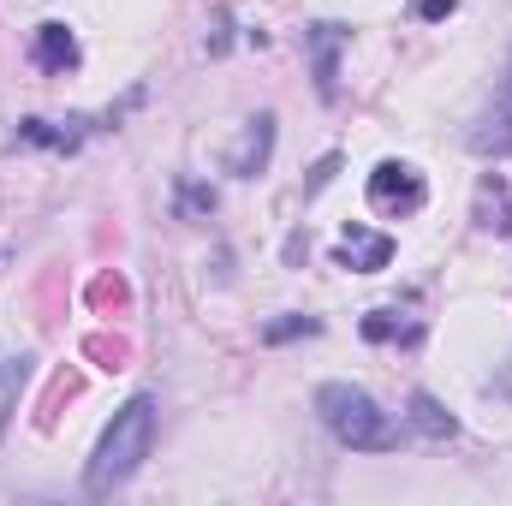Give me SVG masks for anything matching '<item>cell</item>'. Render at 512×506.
I'll use <instances>...</instances> for the list:
<instances>
[{
    "mask_svg": "<svg viewBox=\"0 0 512 506\" xmlns=\"http://www.w3.org/2000/svg\"><path fill=\"white\" fill-rule=\"evenodd\" d=\"M334 262L340 268H358V274H382L393 262V239L387 233H370V227H346L340 245H334Z\"/></svg>",
    "mask_w": 512,
    "mask_h": 506,
    "instance_id": "7",
    "label": "cell"
},
{
    "mask_svg": "<svg viewBox=\"0 0 512 506\" xmlns=\"http://www.w3.org/2000/svg\"><path fill=\"white\" fill-rule=\"evenodd\" d=\"M316 417H322V429H328L340 447H352V453H393V447H399V423L387 417L364 387H352V381L316 387Z\"/></svg>",
    "mask_w": 512,
    "mask_h": 506,
    "instance_id": "2",
    "label": "cell"
},
{
    "mask_svg": "<svg viewBox=\"0 0 512 506\" xmlns=\"http://www.w3.org/2000/svg\"><path fill=\"white\" fill-rule=\"evenodd\" d=\"M310 334H322L316 316H274V322H262V346H292V340H310Z\"/></svg>",
    "mask_w": 512,
    "mask_h": 506,
    "instance_id": "14",
    "label": "cell"
},
{
    "mask_svg": "<svg viewBox=\"0 0 512 506\" xmlns=\"http://www.w3.org/2000/svg\"><path fill=\"white\" fill-rule=\"evenodd\" d=\"M411 12H417L423 24H435V18H447V12H459V0H411Z\"/></svg>",
    "mask_w": 512,
    "mask_h": 506,
    "instance_id": "16",
    "label": "cell"
},
{
    "mask_svg": "<svg viewBox=\"0 0 512 506\" xmlns=\"http://www.w3.org/2000/svg\"><path fill=\"white\" fill-rule=\"evenodd\" d=\"M364 340H370V346H393V340H417V322H405L399 310H370V316H364Z\"/></svg>",
    "mask_w": 512,
    "mask_h": 506,
    "instance_id": "13",
    "label": "cell"
},
{
    "mask_svg": "<svg viewBox=\"0 0 512 506\" xmlns=\"http://www.w3.org/2000/svg\"><path fill=\"white\" fill-rule=\"evenodd\" d=\"M405 423H411L423 441H453V435H459V417H453V411H447L435 393H423V387L411 393V411H405Z\"/></svg>",
    "mask_w": 512,
    "mask_h": 506,
    "instance_id": "11",
    "label": "cell"
},
{
    "mask_svg": "<svg viewBox=\"0 0 512 506\" xmlns=\"http://www.w3.org/2000/svg\"><path fill=\"white\" fill-rule=\"evenodd\" d=\"M30 370H36L30 352H0V441H6V429H12V411H18L24 387H30Z\"/></svg>",
    "mask_w": 512,
    "mask_h": 506,
    "instance_id": "10",
    "label": "cell"
},
{
    "mask_svg": "<svg viewBox=\"0 0 512 506\" xmlns=\"http://www.w3.org/2000/svg\"><path fill=\"white\" fill-rule=\"evenodd\" d=\"M155 399L149 393H137L126 399L120 411H114V423L102 429V441H96V453H90V465H84V495H114L120 483L137 477V465L149 459V447H155Z\"/></svg>",
    "mask_w": 512,
    "mask_h": 506,
    "instance_id": "1",
    "label": "cell"
},
{
    "mask_svg": "<svg viewBox=\"0 0 512 506\" xmlns=\"http://www.w3.org/2000/svg\"><path fill=\"white\" fill-rule=\"evenodd\" d=\"M334 173H340V155H322V161H316V173H310V191H322Z\"/></svg>",
    "mask_w": 512,
    "mask_h": 506,
    "instance_id": "17",
    "label": "cell"
},
{
    "mask_svg": "<svg viewBox=\"0 0 512 506\" xmlns=\"http://www.w3.org/2000/svg\"><path fill=\"white\" fill-rule=\"evenodd\" d=\"M30 60H36V72H54V78H66L78 60H84V48H78V36L60 24V18H48V24H36V42H30Z\"/></svg>",
    "mask_w": 512,
    "mask_h": 506,
    "instance_id": "6",
    "label": "cell"
},
{
    "mask_svg": "<svg viewBox=\"0 0 512 506\" xmlns=\"http://www.w3.org/2000/svg\"><path fill=\"white\" fill-rule=\"evenodd\" d=\"M423 197H429V185L411 161H382L370 173V209H382V215H417Z\"/></svg>",
    "mask_w": 512,
    "mask_h": 506,
    "instance_id": "3",
    "label": "cell"
},
{
    "mask_svg": "<svg viewBox=\"0 0 512 506\" xmlns=\"http://www.w3.org/2000/svg\"><path fill=\"white\" fill-rule=\"evenodd\" d=\"M268 155H274V114H256V120H245L239 149H227V173L256 179V173L268 167Z\"/></svg>",
    "mask_w": 512,
    "mask_h": 506,
    "instance_id": "8",
    "label": "cell"
},
{
    "mask_svg": "<svg viewBox=\"0 0 512 506\" xmlns=\"http://www.w3.org/2000/svg\"><path fill=\"white\" fill-rule=\"evenodd\" d=\"M465 143H471V155H483V161L512 155V66H507V78H501V90L489 96V108L471 120Z\"/></svg>",
    "mask_w": 512,
    "mask_h": 506,
    "instance_id": "4",
    "label": "cell"
},
{
    "mask_svg": "<svg viewBox=\"0 0 512 506\" xmlns=\"http://www.w3.org/2000/svg\"><path fill=\"white\" fill-rule=\"evenodd\" d=\"M18 143H36V149H78V143H84V120H66V126H54V120H24V126H18Z\"/></svg>",
    "mask_w": 512,
    "mask_h": 506,
    "instance_id": "12",
    "label": "cell"
},
{
    "mask_svg": "<svg viewBox=\"0 0 512 506\" xmlns=\"http://www.w3.org/2000/svg\"><path fill=\"white\" fill-rule=\"evenodd\" d=\"M471 221H477L483 233H495V239H507V233H512V197H507V179H501V173H483Z\"/></svg>",
    "mask_w": 512,
    "mask_h": 506,
    "instance_id": "9",
    "label": "cell"
},
{
    "mask_svg": "<svg viewBox=\"0 0 512 506\" xmlns=\"http://www.w3.org/2000/svg\"><path fill=\"white\" fill-rule=\"evenodd\" d=\"M346 42H352L346 24H310V30H304L310 78H316V96H322V102H340V54H346Z\"/></svg>",
    "mask_w": 512,
    "mask_h": 506,
    "instance_id": "5",
    "label": "cell"
},
{
    "mask_svg": "<svg viewBox=\"0 0 512 506\" xmlns=\"http://www.w3.org/2000/svg\"><path fill=\"white\" fill-rule=\"evenodd\" d=\"M215 209V191H203V185H179V215H209Z\"/></svg>",
    "mask_w": 512,
    "mask_h": 506,
    "instance_id": "15",
    "label": "cell"
}]
</instances>
